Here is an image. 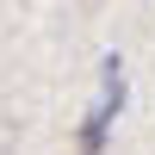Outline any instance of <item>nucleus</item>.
Here are the masks:
<instances>
[{"label":"nucleus","mask_w":155,"mask_h":155,"mask_svg":"<svg viewBox=\"0 0 155 155\" xmlns=\"http://www.w3.org/2000/svg\"><path fill=\"white\" fill-rule=\"evenodd\" d=\"M118 112H124V62L106 56V62H99V99H93V118H87V130H81V149H87V155L106 149V130H112V118H118Z\"/></svg>","instance_id":"f257e3e1"}]
</instances>
